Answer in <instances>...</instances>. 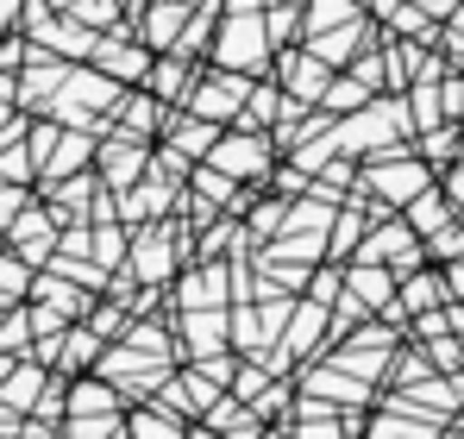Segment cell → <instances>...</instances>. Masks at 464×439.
<instances>
[{
  "instance_id": "obj_38",
  "label": "cell",
  "mask_w": 464,
  "mask_h": 439,
  "mask_svg": "<svg viewBox=\"0 0 464 439\" xmlns=\"http://www.w3.org/2000/svg\"><path fill=\"white\" fill-rule=\"evenodd\" d=\"M276 232H283V201H270V208H257V214H251V239H257V245H264V239H276Z\"/></svg>"
},
{
  "instance_id": "obj_37",
  "label": "cell",
  "mask_w": 464,
  "mask_h": 439,
  "mask_svg": "<svg viewBox=\"0 0 464 439\" xmlns=\"http://www.w3.org/2000/svg\"><path fill=\"white\" fill-rule=\"evenodd\" d=\"M132 320H126V307H88V333L94 339H113V333H126Z\"/></svg>"
},
{
  "instance_id": "obj_33",
  "label": "cell",
  "mask_w": 464,
  "mask_h": 439,
  "mask_svg": "<svg viewBox=\"0 0 464 439\" xmlns=\"http://www.w3.org/2000/svg\"><path fill=\"white\" fill-rule=\"evenodd\" d=\"M70 439H126L120 415H70Z\"/></svg>"
},
{
  "instance_id": "obj_31",
  "label": "cell",
  "mask_w": 464,
  "mask_h": 439,
  "mask_svg": "<svg viewBox=\"0 0 464 439\" xmlns=\"http://www.w3.org/2000/svg\"><path fill=\"white\" fill-rule=\"evenodd\" d=\"M371 101H377V94H371L358 75H333V82H326V94H320V107H326V113H358V107H371Z\"/></svg>"
},
{
  "instance_id": "obj_40",
  "label": "cell",
  "mask_w": 464,
  "mask_h": 439,
  "mask_svg": "<svg viewBox=\"0 0 464 439\" xmlns=\"http://www.w3.org/2000/svg\"><path fill=\"white\" fill-rule=\"evenodd\" d=\"M19 214H25V189L19 182H0V226H13Z\"/></svg>"
},
{
  "instance_id": "obj_24",
  "label": "cell",
  "mask_w": 464,
  "mask_h": 439,
  "mask_svg": "<svg viewBox=\"0 0 464 439\" xmlns=\"http://www.w3.org/2000/svg\"><path fill=\"white\" fill-rule=\"evenodd\" d=\"M401 220H408V232H414V239H433L440 226H452V201H446V195H440V182H433L427 195H414V201L401 208Z\"/></svg>"
},
{
  "instance_id": "obj_4",
  "label": "cell",
  "mask_w": 464,
  "mask_h": 439,
  "mask_svg": "<svg viewBox=\"0 0 464 439\" xmlns=\"http://www.w3.org/2000/svg\"><path fill=\"white\" fill-rule=\"evenodd\" d=\"M352 264H383V270H395V283H401L408 270L427 264V251H420V239L408 232V220H383L377 232L358 239V258H352Z\"/></svg>"
},
{
  "instance_id": "obj_28",
  "label": "cell",
  "mask_w": 464,
  "mask_h": 439,
  "mask_svg": "<svg viewBox=\"0 0 464 439\" xmlns=\"http://www.w3.org/2000/svg\"><path fill=\"white\" fill-rule=\"evenodd\" d=\"M358 19V0H302V32L320 38V32H333V25H352Z\"/></svg>"
},
{
  "instance_id": "obj_26",
  "label": "cell",
  "mask_w": 464,
  "mask_h": 439,
  "mask_svg": "<svg viewBox=\"0 0 464 439\" xmlns=\"http://www.w3.org/2000/svg\"><path fill=\"white\" fill-rule=\"evenodd\" d=\"M126 439H188V427H182V415H169L163 402H151V408L126 415Z\"/></svg>"
},
{
  "instance_id": "obj_47",
  "label": "cell",
  "mask_w": 464,
  "mask_h": 439,
  "mask_svg": "<svg viewBox=\"0 0 464 439\" xmlns=\"http://www.w3.org/2000/svg\"><path fill=\"white\" fill-rule=\"evenodd\" d=\"M57 6H70V0H57Z\"/></svg>"
},
{
  "instance_id": "obj_45",
  "label": "cell",
  "mask_w": 464,
  "mask_h": 439,
  "mask_svg": "<svg viewBox=\"0 0 464 439\" xmlns=\"http://www.w3.org/2000/svg\"><path fill=\"white\" fill-rule=\"evenodd\" d=\"M188 439H227V434H214V427H188Z\"/></svg>"
},
{
  "instance_id": "obj_21",
  "label": "cell",
  "mask_w": 464,
  "mask_h": 439,
  "mask_svg": "<svg viewBox=\"0 0 464 439\" xmlns=\"http://www.w3.org/2000/svg\"><path fill=\"white\" fill-rule=\"evenodd\" d=\"M308 395H320L326 408H333V402H345V408H364V402H371V383H358V376H345V370L320 365V370H308Z\"/></svg>"
},
{
  "instance_id": "obj_8",
  "label": "cell",
  "mask_w": 464,
  "mask_h": 439,
  "mask_svg": "<svg viewBox=\"0 0 464 439\" xmlns=\"http://www.w3.org/2000/svg\"><path fill=\"white\" fill-rule=\"evenodd\" d=\"M389 358H395V339H389L383 327H364L352 346H333V352H326V365L345 370V376H358V383H371V376H377Z\"/></svg>"
},
{
  "instance_id": "obj_16",
  "label": "cell",
  "mask_w": 464,
  "mask_h": 439,
  "mask_svg": "<svg viewBox=\"0 0 464 439\" xmlns=\"http://www.w3.org/2000/svg\"><path fill=\"white\" fill-rule=\"evenodd\" d=\"M182 346H188L195 358L232 352V320H227V307H195V314H182Z\"/></svg>"
},
{
  "instance_id": "obj_32",
  "label": "cell",
  "mask_w": 464,
  "mask_h": 439,
  "mask_svg": "<svg viewBox=\"0 0 464 439\" xmlns=\"http://www.w3.org/2000/svg\"><path fill=\"white\" fill-rule=\"evenodd\" d=\"M63 13L76 19L82 32H94V25H113V19H120V0H70Z\"/></svg>"
},
{
  "instance_id": "obj_43",
  "label": "cell",
  "mask_w": 464,
  "mask_h": 439,
  "mask_svg": "<svg viewBox=\"0 0 464 439\" xmlns=\"http://www.w3.org/2000/svg\"><path fill=\"white\" fill-rule=\"evenodd\" d=\"M13 19H19V0H0V32H6Z\"/></svg>"
},
{
  "instance_id": "obj_30",
  "label": "cell",
  "mask_w": 464,
  "mask_h": 439,
  "mask_svg": "<svg viewBox=\"0 0 464 439\" xmlns=\"http://www.w3.org/2000/svg\"><path fill=\"white\" fill-rule=\"evenodd\" d=\"M188 82H195V75L182 70V57H163V63H151V70H145L151 101H182V94H188Z\"/></svg>"
},
{
  "instance_id": "obj_17",
  "label": "cell",
  "mask_w": 464,
  "mask_h": 439,
  "mask_svg": "<svg viewBox=\"0 0 464 439\" xmlns=\"http://www.w3.org/2000/svg\"><path fill=\"white\" fill-rule=\"evenodd\" d=\"M88 63L107 75V82H132V75L151 70V51H145V44H126V38H94Z\"/></svg>"
},
{
  "instance_id": "obj_7",
  "label": "cell",
  "mask_w": 464,
  "mask_h": 439,
  "mask_svg": "<svg viewBox=\"0 0 464 439\" xmlns=\"http://www.w3.org/2000/svg\"><path fill=\"white\" fill-rule=\"evenodd\" d=\"M145 163H151V145H145V139H126V132L94 151V170H101V189H107V195H126V189L145 176Z\"/></svg>"
},
{
  "instance_id": "obj_36",
  "label": "cell",
  "mask_w": 464,
  "mask_h": 439,
  "mask_svg": "<svg viewBox=\"0 0 464 439\" xmlns=\"http://www.w3.org/2000/svg\"><path fill=\"white\" fill-rule=\"evenodd\" d=\"M389 25H395V32H414V38H440V32H433V19H427L414 0H408V6H389Z\"/></svg>"
},
{
  "instance_id": "obj_6",
  "label": "cell",
  "mask_w": 464,
  "mask_h": 439,
  "mask_svg": "<svg viewBox=\"0 0 464 439\" xmlns=\"http://www.w3.org/2000/svg\"><path fill=\"white\" fill-rule=\"evenodd\" d=\"M176 245H182V232H169V226H139L132 232V251H126V277H139L145 289H163L169 277H176Z\"/></svg>"
},
{
  "instance_id": "obj_13",
  "label": "cell",
  "mask_w": 464,
  "mask_h": 439,
  "mask_svg": "<svg viewBox=\"0 0 464 439\" xmlns=\"http://www.w3.org/2000/svg\"><path fill=\"white\" fill-rule=\"evenodd\" d=\"M364 51H377V38H371V25H364V13H358L352 25H333V32H320V38H308V57H320L326 70H339V63L364 57Z\"/></svg>"
},
{
  "instance_id": "obj_11",
  "label": "cell",
  "mask_w": 464,
  "mask_h": 439,
  "mask_svg": "<svg viewBox=\"0 0 464 439\" xmlns=\"http://www.w3.org/2000/svg\"><path fill=\"white\" fill-rule=\"evenodd\" d=\"M157 395H163V408H169V415H201V421H208V408H214L227 389H220V383H208L201 370L188 365V370H176V376H163V389H157Z\"/></svg>"
},
{
  "instance_id": "obj_5",
  "label": "cell",
  "mask_w": 464,
  "mask_h": 439,
  "mask_svg": "<svg viewBox=\"0 0 464 439\" xmlns=\"http://www.w3.org/2000/svg\"><path fill=\"white\" fill-rule=\"evenodd\" d=\"M270 151H276V139L270 132H220V145L208 151V170H220L227 182H264L270 176Z\"/></svg>"
},
{
  "instance_id": "obj_39",
  "label": "cell",
  "mask_w": 464,
  "mask_h": 439,
  "mask_svg": "<svg viewBox=\"0 0 464 439\" xmlns=\"http://www.w3.org/2000/svg\"><path fill=\"white\" fill-rule=\"evenodd\" d=\"M427 376H433V365H427L420 352H401V358H395V383H408V389H414V383H427Z\"/></svg>"
},
{
  "instance_id": "obj_25",
  "label": "cell",
  "mask_w": 464,
  "mask_h": 439,
  "mask_svg": "<svg viewBox=\"0 0 464 439\" xmlns=\"http://www.w3.org/2000/svg\"><path fill=\"white\" fill-rule=\"evenodd\" d=\"M371 439H440V421H427V415H414V408H395V402H389L383 415L371 421Z\"/></svg>"
},
{
  "instance_id": "obj_27",
  "label": "cell",
  "mask_w": 464,
  "mask_h": 439,
  "mask_svg": "<svg viewBox=\"0 0 464 439\" xmlns=\"http://www.w3.org/2000/svg\"><path fill=\"white\" fill-rule=\"evenodd\" d=\"M113 120L126 126V139H145V132L163 126V101H151V94H126V101L113 107Z\"/></svg>"
},
{
  "instance_id": "obj_10",
  "label": "cell",
  "mask_w": 464,
  "mask_h": 439,
  "mask_svg": "<svg viewBox=\"0 0 464 439\" xmlns=\"http://www.w3.org/2000/svg\"><path fill=\"white\" fill-rule=\"evenodd\" d=\"M326 327H333V307H320V301H295V307H289V327H283V339H276L283 365H289V358H314V352H326V346H320Z\"/></svg>"
},
{
  "instance_id": "obj_41",
  "label": "cell",
  "mask_w": 464,
  "mask_h": 439,
  "mask_svg": "<svg viewBox=\"0 0 464 439\" xmlns=\"http://www.w3.org/2000/svg\"><path fill=\"white\" fill-rule=\"evenodd\" d=\"M440 277H446V295H452V301H464V258H459V264H446Z\"/></svg>"
},
{
  "instance_id": "obj_15",
  "label": "cell",
  "mask_w": 464,
  "mask_h": 439,
  "mask_svg": "<svg viewBox=\"0 0 464 439\" xmlns=\"http://www.w3.org/2000/svg\"><path fill=\"white\" fill-rule=\"evenodd\" d=\"M339 289L352 295L364 314H389L395 307V270H383V264H345V283Z\"/></svg>"
},
{
  "instance_id": "obj_2",
  "label": "cell",
  "mask_w": 464,
  "mask_h": 439,
  "mask_svg": "<svg viewBox=\"0 0 464 439\" xmlns=\"http://www.w3.org/2000/svg\"><path fill=\"white\" fill-rule=\"evenodd\" d=\"M245 94H251V75L214 70V75H195V82H188L182 107H188V120H208V126L227 132L232 120H238V107H245Z\"/></svg>"
},
{
  "instance_id": "obj_44",
  "label": "cell",
  "mask_w": 464,
  "mask_h": 439,
  "mask_svg": "<svg viewBox=\"0 0 464 439\" xmlns=\"http://www.w3.org/2000/svg\"><path fill=\"white\" fill-rule=\"evenodd\" d=\"M13 427H19V415H13V408H0V434H13Z\"/></svg>"
},
{
  "instance_id": "obj_42",
  "label": "cell",
  "mask_w": 464,
  "mask_h": 439,
  "mask_svg": "<svg viewBox=\"0 0 464 439\" xmlns=\"http://www.w3.org/2000/svg\"><path fill=\"white\" fill-rule=\"evenodd\" d=\"M414 6H420L427 19H452V13H459V0H414Z\"/></svg>"
},
{
  "instance_id": "obj_3",
  "label": "cell",
  "mask_w": 464,
  "mask_h": 439,
  "mask_svg": "<svg viewBox=\"0 0 464 439\" xmlns=\"http://www.w3.org/2000/svg\"><path fill=\"white\" fill-rule=\"evenodd\" d=\"M270 63V32L257 13H232L220 25V44H214V70H232V75H251Z\"/></svg>"
},
{
  "instance_id": "obj_14",
  "label": "cell",
  "mask_w": 464,
  "mask_h": 439,
  "mask_svg": "<svg viewBox=\"0 0 464 439\" xmlns=\"http://www.w3.org/2000/svg\"><path fill=\"white\" fill-rule=\"evenodd\" d=\"M13 251H19L32 270H44V264L57 258V220L44 214V208H25V214L13 220Z\"/></svg>"
},
{
  "instance_id": "obj_46",
  "label": "cell",
  "mask_w": 464,
  "mask_h": 439,
  "mask_svg": "<svg viewBox=\"0 0 464 439\" xmlns=\"http://www.w3.org/2000/svg\"><path fill=\"white\" fill-rule=\"evenodd\" d=\"M459 163H464V132H459Z\"/></svg>"
},
{
  "instance_id": "obj_23",
  "label": "cell",
  "mask_w": 464,
  "mask_h": 439,
  "mask_svg": "<svg viewBox=\"0 0 464 439\" xmlns=\"http://www.w3.org/2000/svg\"><path fill=\"white\" fill-rule=\"evenodd\" d=\"M220 145V126H208V120H176V132H169V157H182V163H208V151Z\"/></svg>"
},
{
  "instance_id": "obj_29",
  "label": "cell",
  "mask_w": 464,
  "mask_h": 439,
  "mask_svg": "<svg viewBox=\"0 0 464 439\" xmlns=\"http://www.w3.org/2000/svg\"><path fill=\"white\" fill-rule=\"evenodd\" d=\"M32 264L19 258V251H0V307H25V295H32Z\"/></svg>"
},
{
  "instance_id": "obj_18",
  "label": "cell",
  "mask_w": 464,
  "mask_h": 439,
  "mask_svg": "<svg viewBox=\"0 0 464 439\" xmlns=\"http://www.w3.org/2000/svg\"><path fill=\"white\" fill-rule=\"evenodd\" d=\"M452 295H446V277L440 270H408L401 283H395V307H401V320L408 314H433V307H446Z\"/></svg>"
},
{
  "instance_id": "obj_22",
  "label": "cell",
  "mask_w": 464,
  "mask_h": 439,
  "mask_svg": "<svg viewBox=\"0 0 464 439\" xmlns=\"http://www.w3.org/2000/svg\"><path fill=\"white\" fill-rule=\"evenodd\" d=\"M182 25H188V6L182 0H157L151 13H145V51H176Z\"/></svg>"
},
{
  "instance_id": "obj_9",
  "label": "cell",
  "mask_w": 464,
  "mask_h": 439,
  "mask_svg": "<svg viewBox=\"0 0 464 439\" xmlns=\"http://www.w3.org/2000/svg\"><path fill=\"white\" fill-rule=\"evenodd\" d=\"M227 301H232V270L220 258H208V264H195V270L176 277V307H182V314H195V307H227Z\"/></svg>"
},
{
  "instance_id": "obj_20",
  "label": "cell",
  "mask_w": 464,
  "mask_h": 439,
  "mask_svg": "<svg viewBox=\"0 0 464 439\" xmlns=\"http://www.w3.org/2000/svg\"><path fill=\"white\" fill-rule=\"evenodd\" d=\"M44 383H51V370L38 365H13L6 370V383H0V408H13V415H32L38 408V395H44Z\"/></svg>"
},
{
  "instance_id": "obj_19",
  "label": "cell",
  "mask_w": 464,
  "mask_h": 439,
  "mask_svg": "<svg viewBox=\"0 0 464 439\" xmlns=\"http://www.w3.org/2000/svg\"><path fill=\"white\" fill-rule=\"evenodd\" d=\"M120 389L107 383V376H76V383H63V415H120Z\"/></svg>"
},
{
  "instance_id": "obj_35",
  "label": "cell",
  "mask_w": 464,
  "mask_h": 439,
  "mask_svg": "<svg viewBox=\"0 0 464 439\" xmlns=\"http://www.w3.org/2000/svg\"><path fill=\"white\" fill-rule=\"evenodd\" d=\"M420 163H446V157H459V132L452 126H433V132H420V151H414Z\"/></svg>"
},
{
  "instance_id": "obj_1",
  "label": "cell",
  "mask_w": 464,
  "mask_h": 439,
  "mask_svg": "<svg viewBox=\"0 0 464 439\" xmlns=\"http://www.w3.org/2000/svg\"><path fill=\"white\" fill-rule=\"evenodd\" d=\"M358 189H364V195H377L383 208H408L414 195H427V189H433V170L401 145V151L371 157V163H364V176H358Z\"/></svg>"
},
{
  "instance_id": "obj_12",
  "label": "cell",
  "mask_w": 464,
  "mask_h": 439,
  "mask_svg": "<svg viewBox=\"0 0 464 439\" xmlns=\"http://www.w3.org/2000/svg\"><path fill=\"white\" fill-rule=\"evenodd\" d=\"M326 82H333V70H326L320 57H308V51H283V101H295V107H320Z\"/></svg>"
},
{
  "instance_id": "obj_34",
  "label": "cell",
  "mask_w": 464,
  "mask_h": 439,
  "mask_svg": "<svg viewBox=\"0 0 464 439\" xmlns=\"http://www.w3.org/2000/svg\"><path fill=\"white\" fill-rule=\"evenodd\" d=\"M295 415H302V434L295 439H345L339 427H333V408H326V402H302Z\"/></svg>"
}]
</instances>
